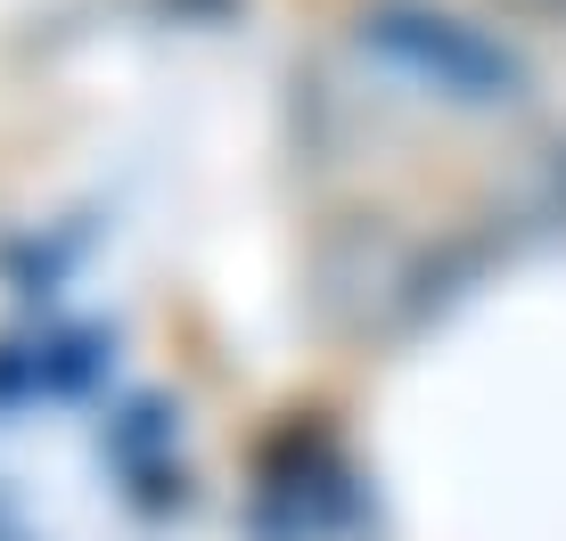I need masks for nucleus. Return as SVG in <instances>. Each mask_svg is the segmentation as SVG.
<instances>
[{"label": "nucleus", "mask_w": 566, "mask_h": 541, "mask_svg": "<svg viewBox=\"0 0 566 541\" xmlns=\"http://www.w3.org/2000/svg\"><path fill=\"white\" fill-rule=\"evenodd\" d=\"M510 9H534V17H566V0H510Z\"/></svg>", "instance_id": "obj_1"}]
</instances>
